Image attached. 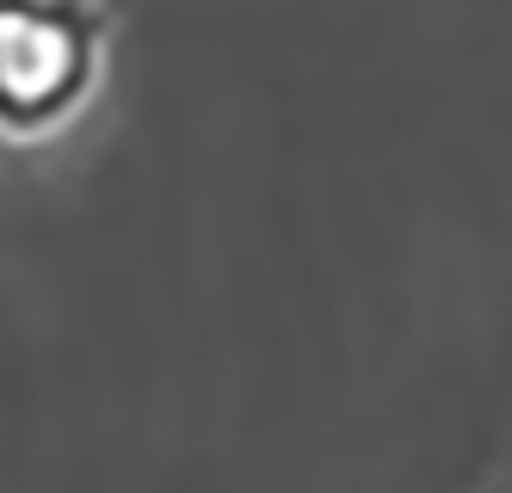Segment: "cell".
Listing matches in <instances>:
<instances>
[{
	"mask_svg": "<svg viewBox=\"0 0 512 493\" xmlns=\"http://www.w3.org/2000/svg\"><path fill=\"white\" fill-rule=\"evenodd\" d=\"M99 68V19L81 0H0V130L38 136L81 105Z\"/></svg>",
	"mask_w": 512,
	"mask_h": 493,
	"instance_id": "cell-1",
	"label": "cell"
}]
</instances>
